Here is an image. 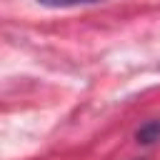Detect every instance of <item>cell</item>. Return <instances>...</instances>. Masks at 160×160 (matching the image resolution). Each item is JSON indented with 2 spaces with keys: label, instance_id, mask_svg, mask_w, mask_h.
Segmentation results:
<instances>
[{
  "label": "cell",
  "instance_id": "7a4b0ae2",
  "mask_svg": "<svg viewBox=\"0 0 160 160\" xmlns=\"http://www.w3.org/2000/svg\"><path fill=\"white\" fill-rule=\"evenodd\" d=\"M40 5L48 8H72V5H90V2H100V0H35Z\"/></svg>",
  "mask_w": 160,
  "mask_h": 160
},
{
  "label": "cell",
  "instance_id": "6da1fadb",
  "mask_svg": "<svg viewBox=\"0 0 160 160\" xmlns=\"http://www.w3.org/2000/svg\"><path fill=\"white\" fill-rule=\"evenodd\" d=\"M135 138L142 145H150V142L160 140V120H148L145 125H140L138 132H135Z\"/></svg>",
  "mask_w": 160,
  "mask_h": 160
}]
</instances>
